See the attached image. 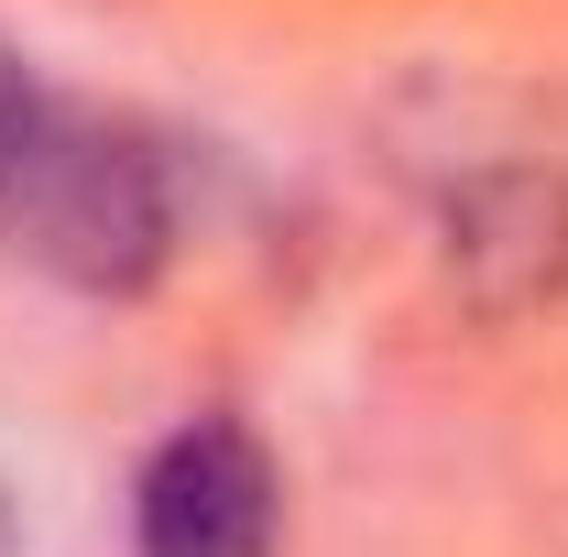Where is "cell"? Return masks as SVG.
Wrapping results in <instances>:
<instances>
[{
    "mask_svg": "<svg viewBox=\"0 0 568 557\" xmlns=\"http://www.w3.org/2000/svg\"><path fill=\"white\" fill-rule=\"evenodd\" d=\"M175 230L164 142L0 44V252L77 295H142L175 263Z\"/></svg>",
    "mask_w": 568,
    "mask_h": 557,
    "instance_id": "6da1fadb",
    "label": "cell"
},
{
    "mask_svg": "<svg viewBox=\"0 0 568 557\" xmlns=\"http://www.w3.org/2000/svg\"><path fill=\"white\" fill-rule=\"evenodd\" d=\"M437 263L459 306L536 317L568 295V142L558 132H459L426 153Z\"/></svg>",
    "mask_w": 568,
    "mask_h": 557,
    "instance_id": "7a4b0ae2",
    "label": "cell"
},
{
    "mask_svg": "<svg viewBox=\"0 0 568 557\" xmlns=\"http://www.w3.org/2000/svg\"><path fill=\"white\" fill-rule=\"evenodd\" d=\"M284 470L241 416H186L132 482V557H274Z\"/></svg>",
    "mask_w": 568,
    "mask_h": 557,
    "instance_id": "3957f363",
    "label": "cell"
},
{
    "mask_svg": "<svg viewBox=\"0 0 568 557\" xmlns=\"http://www.w3.org/2000/svg\"><path fill=\"white\" fill-rule=\"evenodd\" d=\"M22 547V503H11V482H0V557Z\"/></svg>",
    "mask_w": 568,
    "mask_h": 557,
    "instance_id": "277c9868",
    "label": "cell"
}]
</instances>
